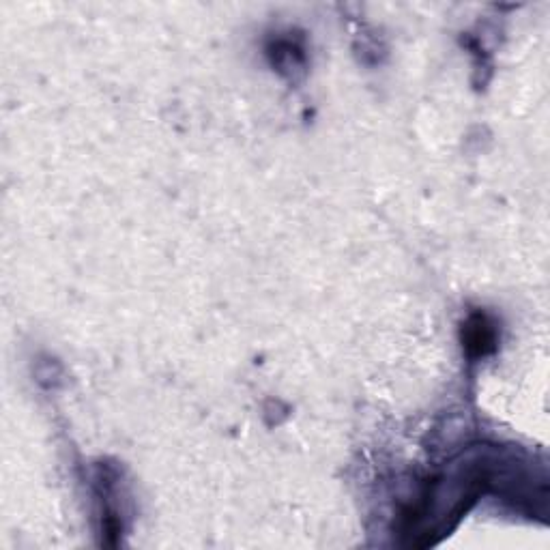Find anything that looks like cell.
Here are the masks:
<instances>
[{
  "label": "cell",
  "mask_w": 550,
  "mask_h": 550,
  "mask_svg": "<svg viewBox=\"0 0 550 550\" xmlns=\"http://www.w3.org/2000/svg\"><path fill=\"white\" fill-rule=\"evenodd\" d=\"M462 344L469 357H486L497 349V329L484 312H475L462 325Z\"/></svg>",
  "instance_id": "obj_1"
}]
</instances>
